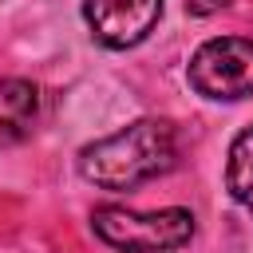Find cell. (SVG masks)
Returning <instances> with one entry per match:
<instances>
[{
	"mask_svg": "<svg viewBox=\"0 0 253 253\" xmlns=\"http://www.w3.org/2000/svg\"><path fill=\"white\" fill-rule=\"evenodd\" d=\"M95 233L123 253H166L194 237V213L190 210H154L134 213L123 206H103L91 213Z\"/></svg>",
	"mask_w": 253,
	"mask_h": 253,
	"instance_id": "7a4b0ae2",
	"label": "cell"
},
{
	"mask_svg": "<svg viewBox=\"0 0 253 253\" xmlns=\"http://www.w3.org/2000/svg\"><path fill=\"white\" fill-rule=\"evenodd\" d=\"M83 16L99 43L134 47L154 32L162 16V0H83Z\"/></svg>",
	"mask_w": 253,
	"mask_h": 253,
	"instance_id": "277c9868",
	"label": "cell"
},
{
	"mask_svg": "<svg viewBox=\"0 0 253 253\" xmlns=\"http://www.w3.org/2000/svg\"><path fill=\"white\" fill-rule=\"evenodd\" d=\"M229 0H186V8L194 12V16H210V12H221Z\"/></svg>",
	"mask_w": 253,
	"mask_h": 253,
	"instance_id": "52a82bcc",
	"label": "cell"
},
{
	"mask_svg": "<svg viewBox=\"0 0 253 253\" xmlns=\"http://www.w3.org/2000/svg\"><path fill=\"white\" fill-rule=\"evenodd\" d=\"M190 83L206 99H249L253 95V40L221 36L194 51Z\"/></svg>",
	"mask_w": 253,
	"mask_h": 253,
	"instance_id": "3957f363",
	"label": "cell"
},
{
	"mask_svg": "<svg viewBox=\"0 0 253 253\" xmlns=\"http://www.w3.org/2000/svg\"><path fill=\"white\" fill-rule=\"evenodd\" d=\"M225 186L237 206L253 213V126L241 130L229 146V166H225Z\"/></svg>",
	"mask_w": 253,
	"mask_h": 253,
	"instance_id": "8992f818",
	"label": "cell"
},
{
	"mask_svg": "<svg viewBox=\"0 0 253 253\" xmlns=\"http://www.w3.org/2000/svg\"><path fill=\"white\" fill-rule=\"evenodd\" d=\"M178 158V138L166 119H138L79 150V174L103 190H130L166 174Z\"/></svg>",
	"mask_w": 253,
	"mask_h": 253,
	"instance_id": "6da1fadb",
	"label": "cell"
},
{
	"mask_svg": "<svg viewBox=\"0 0 253 253\" xmlns=\"http://www.w3.org/2000/svg\"><path fill=\"white\" fill-rule=\"evenodd\" d=\"M40 91L24 79H0V146H16L36 130Z\"/></svg>",
	"mask_w": 253,
	"mask_h": 253,
	"instance_id": "5b68a950",
	"label": "cell"
}]
</instances>
